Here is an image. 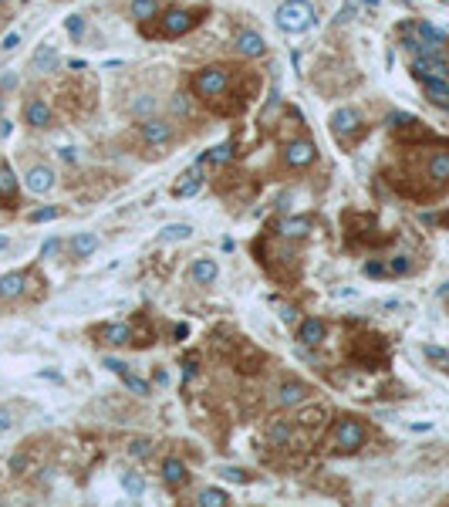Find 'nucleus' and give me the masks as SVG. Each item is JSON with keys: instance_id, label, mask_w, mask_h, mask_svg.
Masks as SVG:
<instances>
[{"instance_id": "obj_22", "label": "nucleus", "mask_w": 449, "mask_h": 507, "mask_svg": "<svg viewBox=\"0 0 449 507\" xmlns=\"http://www.w3.org/2000/svg\"><path fill=\"white\" fill-rule=\"evenodd\" d=\"M291 440H294V423L277 419V423H270L267 426V443L270 446H287Z\"/></svg>"}, {"instance_id": "obj_14", "label": "nucleus", "mask_w": 449, "mask_h": 507, "mask_svg": "<svg viewBox=\"0 0 449 507\" xmlns=\"http://www.w3.org/2000/svg\"><path fill=\"white\" fill-rule=\"evenodd\" d=\"M324 332H328V328H324L321 318H304L301 328H297V342H301V345H308V349H314V345L324 342Z\"/></svg>"}, {"instance_id": "obj_37", "label": "nucleus", "mask_w": 449, "mask_h": 507, "mask_svg": "<svg viewBox=\"0 0 449 507\" xmlns=\"http://www.w3.org/2000/svg\"><path fill=\"white\" fill-rule=\"evenodd\" d=\"M220 477H227V481H233V483H247L250 477H247L240 467H220Z\"/></svg>"}, {"instance_id": "obj_35", "label": "nucleus", "mask_w": 449, "mask_h": 507, "mask_svg": "<svg viewBox=\"0 0 449 507\" xmlns=\"http://www.w3.org/2000/svg\"><path fill=\"white\" fill-rule=\"evenodd\" d=\"M153 108H155L153 95H139V102H132V116H149Z\"/></svg>"}, {"instance_id": "obj_36", "label": "nucleus", "mask_w": 449, "mask_h": 507, "mask_svg": "<svg viewBox=\"0 0 449 507\" xmlns=\"http://www.w3.org/2000/svg\"><path fill=\"white\" fill-rule=\"evenodd\" d=\"M58 250H61V240H58V237H48V240L41 244V260H51Z\"/></svg>"}, {"instance_id": "obj_18", "label": "nucleus", "mask_w": 449, "mask_h": 507, "mask_svg": "<svg viewBox=\"0 0 449 507\" xmlns=\"http://www.w3.org/2000/svg\"><path fill=\"white\" fill-rule=\"evenodd\" d=\"M24 287H27V274L24 271L4 274V277H0V298H4V301L21 298V295H24Z\"/></svg>"}, {"instance_id": "obj_24", "label": "nucleus", "mask_w": 449, "mask_h": 507, "mask_svg": "<svg viewBox=\"0 0 449 507\" xmlns=\"http://www.w3.org/2000/svg\"><path fill=\"white\" fill-rule=\"evenodd\" d=\"M128 11L135 21H153V17H159V0H132Z\"/></svg>"}, {"instance_id": "obj_12", "label": "nucleus", "mask_w": 449, "mask_h": 507, "mask_svg": "<svg viewBox=\"0 0 449 507\" xmlns=\"http://www.w3.org/2000/svg\"><path fill=\"white\" fill-rule=\"evenodd\" d=\"M237 51L244 54V58H264L267 54V41L260 38L257 31H240L237 34Z\"/></svg>"}, {"instance_id": "obj_49", "label": "nucleus", "mask_w": 449, "mask_h": 507, "mask_svg": "<svg viewBox=\"0 0 449 507\" xmlns=\"http://www.w3.org/2000/svg\"><path fill=\"white\" fill-rule=\"evenodd\" d=\"M0 4H4V0H0Z\"/></svg>"}, {"instance_id": "obj_48", "label": "nucleus", "mask_w": 449, "mask_h": 507, "mask_svg": "<svg viewBox=\"0 0 449 507\" xmlns=\"http://www.w3.org/2000/svg\"><path fill=\"white\" fill-rule=\"evenodd\" d=\"M7 247H11V240H7V237H0V254H4Z\"/></svg>"}, {"instance_id": "obj_20", "label": "nucleus", "mask_w": 449, "mask_h": 507, "mask_svg": "<svg viewBox=\"0 0 449 507\" xmlns=\"http://www.w3.org/2000/svg\"><path fill=\"white\" fill-rule=\"evenodd\" d=\"M31 68L34 71H54L58 68V51H54V44L51 41H44V44H38V51H34V58H31Z\"/></svg>"}, {"instance_id": "obj_33", "label": "nucleus", "mask_w": 449, "mask_h": 507, "mask_svg": "<svg viewBox=\"0 0 449 507\" xmlns=\"http://www.w3.org/2000/svg\"><path fill=\"white\" fill-rule=\"evenodd\" d=\"M128 454H132V456H149V454H153V440H145V436H135V440L128 443Z\"/></svg>"}, {"instance_id": "obj_25", "label": "nucleus", "mask_w": 449, "mask_h": 507, "mask_svg": "<svg viewBox=\"0 0 449 507\" xmlns=\"http://www.w3.org/2000/svg\"><path fill=\"white\" fill-rule=\"evenodd\" d=\"M196 504H203V507H223V504H230V494H227V491H220V487H206V491H200Z\"/></svg>"}, {"instance_id": "obj_29", "label": "nucleus", "mask_w": 449, "mask_h": 507, "mask_svg": "<svg viewBox=\"0 0 449 507\" xmlns=\"http://www.w3.org/2000/svg\"><path fill=\"white\" fill-rule=\"evenodd\" d=\"M122 491L132 497H142L145 494V483H142L139 473H122Z\"/></svg>"}, {"instance_id": "obj_30", "label": "nucleus", "mask_w": 449, "mask_h": 507, "mask_svg": "<svg viewBox=\"0 0 449 507\" xmlns=\"http://www.w3.org/2000/svg\"><path fill=\"white\" fill-rule=\"evenodd\" d=\"M425 359H429V362H436L439 369H446V372H449V349H439V345H425Z\"/></svg>"}, {"instance_id": "obj_5", "label": "nucleus", "mask_w": 449, "mask_h": 507, "mask_svg": "<svg viewBox=\"0 0 449 507\" xmlns=\"http://www.w3.org/2000/svg\"><path fill=\"white\" fill-rule=\"evenodd\" d=\"M314 159H318V149H314L311 139H294V143L284 145V163L291 169H304V166H311Z\"/></svg>"}, {"instance_id": "obj_7", "label": "nucleus", "mask_w": 449, "mask_h": 507, "mask_svg": "<svg viewBox=\"0 0 449 507\" xmlns=\"http://www.w3.org/2000/svg\"><path fill=\"white\" fill-rule=\"evenodd\" d=\"M331 132L338 135V139H345V135H355L361 126V116L355 112V108H348V105H341V108H334V116H331Z\"/></svg>"}, {"instance_id": "obj_2", "label": "nucleus", "mask_w": 449, "mask_h": 507, "mask_svg": "<svg viewBox=\"0 0 449 507\" xmlns=\"http://www.w3.org/2000/svg\"><path fill=\"white\" fill-rule=\"evenodd\" d=\"M230 88V71L223 65H210V68H200L196 75H192V91L206 98V102H213V98H223Z\"/></svg>"}, {"instance_id": "obj_31", "label": "nucleus", "mask_w": 449, "mask_h": 507, "mask_svg": "<svg viewBox=\"0 0 449 507\" xmlns=\"http://www.w3.org/2000/svg\"><path fill=\"white\" fill-rule=\"evenodd\" d=\"M122 382H125V389H128V392H135V396H149V382H145V379H139V376H132V372H125V376H122Z\"/></svg>"}, {"instance_id": "obj_28", "label": "nucleus", "mask_w": 449, "mask_h": 507, "mask_svg": "<svg viewBox=\"0 0 449 507\" xmlns=\"http://www.w3.org/2000/svg\"><path fill=\"white\" fill-rule=\"evenodd\" d=\"M416 31H419V38H423L425 44H433V48H439V44L446 41V34H443L439 27H433V24H416Z\"/></svg>"}, {"instance_id": "obj_32", "label": "nucleus", "mask_w": 449, "mask_h": 507, "mask_svg": "<svg viewBox=\"0 0 449 507\" xmlns=\"http://www.w3.org/2000/svg\"><path fill=\"white\" fill-rule=\"evenodd\" d=\"M58 217H61V210L58 207H41V210H34L27 220L31 223H48V220H58Z\"/></svg>"}, {"instance_id": "obj_50", "label": "nucleus", "mask_w": 449, "mask_h": 507, "mask_svg": "<svg viewBox=\"0 0 449 507\" xmlns=\"http://www.w3.org/2000/svg\"><path fill=\"white\" fill-rule=\"evenodd\" d=\"M446 4H449V0H446Z\"/></svg>"}, {"instance_id": "obj_19", "label": "nucleus", "mask_w": 449, "mask_h": 507, "mask_svg": "<svg viewBox=\"0 0 449 507\" xmlns=\"http://www.w3.org/2000/svg\"><path fill=\"white\" fill-rule=\"evenodd\" d=\"M423 88H425V98L433 105H439V108H449V81L446 78H425L423 81Z\"/></svg>"}, {"instance_id": "obj_47", "label": "nucleus", "mask_w": 449, "mask_h": 507, "mask_svg": "<svg viewBox=\"0 0 449 507\" xmlns=\"http://www.w3.org/2000/svg\"><path fill=\"white\" fill-rule=\"evenodd\" d=\"M155 382H159V386H166V382H169V376L162 372V369H155Z\"/></svg>"}, {"instance_id": "obj_15", "label": "nucleus", "mask_w": 449, "mask_h": 507, "mask_svg": "<svg viewBox=\"0 0 449 507\" xmlns=\"http://www.w3.org/2000/svg\"><path fill=\"white\" fill-rule=\"evenodd\" d=\"M274 230H277L284 240H301V237L311 234V220H308V217H284V220L277 223Z\"/></svg>"}, {"instance_id": "obj_10", "label": "nucleus", "mask_w": 449, "mask_h": 507, "mask_svg": "<svg viewBox=\"0 0 449 507\" xmlns=\"http://www.w3.org/2000/svg\"><path fill=\"white\" fill-rule=\"evenodd\" d=\"M24 122L31 129H51V108H48V102L31 98V102L24 105Z\"/></svg>"}, {"instance_id": "obj_43", "label": "nucleus", "mask_w": 449, "mask_h": 507, "mask_svg": "<svg viewBox=\"0 0 449 507\" xmlns=\"http://www.w3.org/2000/svg\"><path fill=\"white\" fill-rule=\"evenodd\" d=\"M385 271H388V267H385V264H378V260L365 264V274H368V277H385Z\"/></svg>"}, {"instance_id": "obj_23", "label": "nucleus", "mask_w": 449, "mask_h": 507, "mask_svg": "<svg viewBox=\"0 0 449 507\" xmlns=\"http://www.w3.org/2000/svg\"><path fill=\"white\" fill-rule=\"evenodd\" d=\"M429 180L436 183H449V149H439V153H433L429 156Z\"/></svg>"}, {"instance_id": "obj_34", "label": "nucleus", "mask_w": 449, "mask_h": 507, "mask_svg": "<svg viewBox=\"0 0 449 507\" xmlns=\"http://www.w3.org/2000/svg\"><path fill=\"white\" fill-rule=\"evenodd\" d=\"M64 27H68V34L78 41L81 34H85V17H81V14H71V17L64 21Z\"/></svg>"}, {"instance_id": "obj_46", "label": "nucleus", "mask_w": 449, "mask_h": 507, "mask_svg": "<svg viewBox=\"0 0 449 507\" xmlns=\"http://www.w3.org/2000/svg\"><path fill=\"white\" fill-rule=\"evenodd\" d=\"M61 159H64V163H75V149H61Z\"/></svg>"}, {"instance_id": "obj_13", "label": "nucleus", "mask_w": 449, "mask_h": 507, "mask_svg": "<svg viewBox=\"0 0 449 507\" xmlns=\"http://www.w3.org/2000/svg\"><path fill=\"white\" fill-rule=\"evenodd\" d=\"M98 335H102L105 345H115V349H125V345H132V342H135V332H132L128 325H122V322H112V325H105Z\"/></svg>"}, {"instance_id": "obj_26", "label": "nucleus", "mask_w": 449, "mask_h": 507, "mask_svg": "<svg viewBox=\"0 0 449 507\" xmlns=\"http://www.w3.org/2000/svg\"><path fill=\"white\" fill-rule=\"evenodd\" d=\"M190 234H192L190 223H166V227L159 230L162 240H190Z\"/></svg>"}, {"instance_id": "obj_11", "label": "nucleus", "mask_w": 449, "mask_h": 507, "mask_svg": "<svg viewBox=\"0 0 449 507\" xmlns=\"http://www.w3.org/2000/svg\"><path fill=\"white\" fill-rule=\"evenodd\" d=\"M0 203L4 210L17 207V176H14L11 163H0Z\"/></svg>"}, {"instance_id": "obj_42", "label": "nucleus", "mask_w": 449, "mask_h": 507, "mask_svg": "<svg viewBox=\"0 0 449 507\" xmlns=\"http://www.w3.org/2000/svg\"><path fill=\"white\" fill-rule=\"evenodd\" d=\"M11 426H14V409H7V406H0V433H7Z\"/></svg>"}, {"instance_id": "obj_38", "label": "nucleus", "mask_w": 449, "mask_h": 507, "mask_svg": "<svg viewBox=\"0 0 449 507\" xmlns=\"http://www.w3.org/2000/svg\"><path fill=\"white\" fill-rule=\"evenodd\" d=\"M392 274H409L412 271V260L406 257V254H398V257H392V267H388Z\"/></svg>"}, {"instance_id": "obj_6", "label": "nucleus", "mask_w": 449, "mask_h": 507, "mask_svg": "<svg viewBox=\"0 0 449 507\" xmlns=\"http://www.w3.org/2000/svg\"><path fill=\"white\" fill-rule=\"evenodd\" d=\"M139 135L145 145H166L169 139H172V122L169 118H145L139 126Z\"/></svg>"}, {"instance_id": "obj_3", "label": "nucleus", "mask_w": 449, "mask_h": 507, "mask_svg": "<svg viewBox=\"0 0 449 507\" xmlns=\"http://www.w3.org/2000/svg\"><path fill=\"white\" fill-rule=\"evenodd\" d=\"M365 440H368V429H365V423L355 416H345L334 423V433H331V443L338 454H355V450H361L365 446Z\"/></svg>"}, {"instance_id": "obj_9", "label": "nucleus", "mask_w": 449, "mask_h": 507, "mask_svg": "<svg viewBox=\"0 0 449 507\" xmlns=\"http://www.w3.org/2000/svg\"><path fill=\"white\" fill-rule=\"evenodd\" d=\"M308 396H311V389L301 379H287V382H281V389H277V403L291 409V406H301Z\"/></svg>"}, {"instance_id": "obj_17", "label": "nucleus", "mask_w": 449, "mask_h": 507, "mask_svg": "<svg viewBox=\"0 0 449 507\" xmlns=\"http://www.w3.org/2000/svg\"><path fill=\"white\" fill-rule=\"evenodd\" d=\"M162 481H166V487H182L190 481V470H186V464L180 456H166L162 460Z\"/></svg>"}, {"instance_id": "obj_39", "label": "nucleus", "mask_w": 449, "mask_h": 507, "mask_svg": "<svg viewBox=\"0 0 449 507\" xmlns=\"http://www.w3.org/2000/svg\"><path fill=\"white\" fill-rule=\"evenodd\" d=\"M281 322H284V325H297V322H301V312H297V308H291V304H284V308H281Z\"/></svg>"}, {"instance_id": "obj_21", "label": "nucleus", "mask_w": 449, "mask_h": 507, "mask_svg": "<svg viewBox=\"0 0 449 507\" xmlns=\"http://www.w3.org/2000/svg\"><path fill=\"white\" fill-rule=\"evenodd\" d=\"M95 250H98V234H88V230H85V234L71 237V257H75V260L91 257Z\"/></svg>"}, {"instance_id": "obj_16", "label": "nucleus", "mask_w": 449, "mask_h": 507, "mask_svg": "<svg viewBox=\"0 0 449 507\" xmlns=\"http://www.w3.org/2000/svg\"><path fill=\"white\" fill-rule=\"evenodd\" d=\"M190 277L196 281V285H213L220 277V264L213 257H196L190 267Z\"/></svg>"}, {"instance_id": "obj_45", "label": "nucleus", "mask_w": 449, "mask_h": 507, "mask_svg": "<svg viewBox=\"0 0 449 507\" xmlns=\"http://www.w3.org/2000/svg\"><path fill=\"white\" fill-rule=\"evenodd\" d=\"M172 335H176V338H186V335H190V325H176V328H172Z\"/></svg>"}, {"instance_id": "obj_1", "label": "nucleus", "mask_w": 449, "mask_h": 507, "mask_svg": "<svg viewBox=\"0 0 449 507\" xmlns=\"http://www.w3.org/2000/svg\"><path fill=\"white\" fill-rule=\"evenodd\" d=\"M274 24L281 27L284 34H304L314 24V7L311 0H284L277 14H274Z\"/></svg>"}, {"instance_id": "obj_41", "label": "nucleus", "mask_w": 449, "mask_h": 507, "mask_svg": "<svg viewBox=\"0 0 449 507\" xmlns=\"http://www.w3.org/2000/svg\"><path fill=\"white\" fill-rule=\"evenodd\" d=\"M172 112H176V116H190V102H186V95H172Z\"/></svg>"}, {"instance_id": "obj_44", "label": "nucleus", "mask_w": 449, "mask_h": 507, "mask_svg": "<svg viewBox=\"0 0 449 507\" xmlns=\"http://www.w3.org/2000/svg\"><path fill=\"white\" fill-rule=\"evenodd\" d=\"M17 44H21V34H7V38L0 41V48H4V51H14Z\"/></svg>"}, {"instance_id": "obj_27", "label": "nucleus", "mask_w": 449, "mask_h": 507, "mask_svg": "<svg viewBox=\"0 0 449 507\" xmlns=\"http://www.w3.org/2000/svg\"><path fill=\"white\" fill-rule=\"evenodd\" d=\"M206 159H210L213 166H223V163H230V159H233V145H230V143H220V145H213V149L206 153Z\"/></svg>"}, {"instance_id": "obj_4", "label": "nucleus", "mask_w": 449, "mask_h": 507, "mask_svg": "<svg viewBox=\"0 0 449 507\" xmlns=\"http://www.w3.org/2000/svg\"><path fill=\"white\" fill-rule=\"evenodd\" d=\"M200 24V14L196 11H182V7H172L159 17V27H155V38H182L186 31Z\"/></svg>"}, {"instance_id": "obj_40", "label": "nucleus", "mask_w": 449, "mask_h": 507, "mask_svg": "<svg viewBox=\"0 0 449 507\" xmlns=\"http://www.w3.org/2000/svg\"><path fill=\"white\" fill-rule=\"evenodd\" d=\"M105 369H108V372H115V376H125L128 372V365L122 362V359H112V355L105 359Z\"/></svg>"}, {"instance_id": "obj_8", "label": "nucleus", "mask_w": 449, "mask_h": 507, "mask_svg": "<svg viewBox=\"0 0 449 507\" xmlns=\"http://www.w3.org/2000/svg\"><path fill=\"white\" fill-rule=\"evenodd\" d=\"M24 186H27V190H31L34 196L51 193V186H54V169H51V166H31V169H27V176H24Z\"/></svg>"}]
</instances>
